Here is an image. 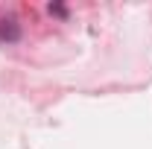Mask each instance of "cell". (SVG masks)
Returning <instances> with one entry per match:
<instances>
[{"label":"cell","instance_id":"1","mask_svg":"<svg viewBox=\"0 0 152 149\" xmlns=\"http://www.w3.org/2000/svg\"><path fill=\"white\" fill-rule=\"evenodd\" d=\"M15 41H20V23L12 15H3L0 18V44H15Z\"/></svg>","mask_w":152,"mask_h":149},{"label":"cell","instance_id":"2","mask_svg":"<svg viewBox=\"0 0 152 149\" xmlns=\"http://www.w3.org/2000/svg\"><path fill=\"white\" fill-rule=\"evenodd\" d=\"M50 15H58V18H64V15H67V9H64L61 3H50Z\"/></svg>","mask_w":152,"mask_h":149}]
</instances>
